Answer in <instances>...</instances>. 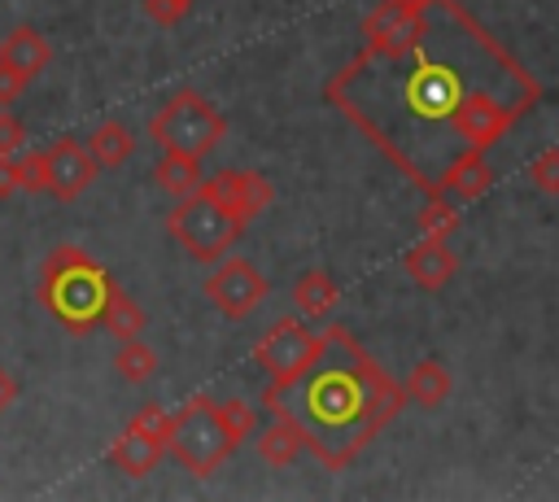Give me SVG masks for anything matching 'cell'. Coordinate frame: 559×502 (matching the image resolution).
I'll return each instance as SVG.
<instances>
[{
  "mask_svg": "<svg viewBox=\"0 0 559 502\" xmlns=\"http://www.w3.org/2000/svg\"><path fill=\"white\" fill-rule=\"evenodd\" d=\"M166 454H170L179 467H188L192 476H214V471L236 454V445H231V437H227V428H223V419H218V402H214V397L197 393V397H188L179 410H170V423H166Z\"/></svg>",
  "mask_w": 559,
  "mask_h": 502,
  "instance_id": "3957f363",
  "label": "cell"
},
{
  "mask_svg": "<svg viewBox=\"0 0 559 502\" xmlns=\"http://www.w3.org/2000/svg\"><path fill=\"white\" fill-rule=\"evenodd\" d=\"M26 144V127L17 122V113L0 109V153H17Z\"/></svg>",
  "mask_w": 559,
  "mask_h": 502,
  "instance_id": "f1b7e54d",
  "label": "cell"
},
{
  "mask_svg": "<svg viewBox=\"0 0 559 502\" xmlns=\"http://www.w3.org/2000/svg\"><path fill=\"white\" fill-rule=\"evenodd\" d=\"M402 4H415V9H428V4H445V0H402Z\"/></svg>",
  "mask_w": 559,
  "mask_h": 502,
  "instance_id": "d6a6232c",
  "label": "cell"
},
{
  "mask_svg": "<svg viewBox=\"0 0 559 502\" xmlns=\"http://www.w3.org/2000/svg\"><path fill=\"white\" fill-rule=\"evenodd\" d=\"M96 327H105L114 340H131V336L144 332V310H140V301H135L131 292H122V288L114 284V288L105 292V306H100Z\"/></svg>",
  "mask_w": 559,
  "mask_h": 502,
  "instance_id": "44dd1931",
  "label": "cell"
},
{
  "mask_svg": "<svg viewBox=\"0 0 559 502\" xmlns=\"http://www.w3.org/2000/svg\"><path fill=\"white\" fill-rule=\"evenodd\" d=\"M454 227H459V210L445 201L441 188H432L428 201L419 205V231H424V236H437V240H450Z\"/></svg>",
  "mask_w": 559,
  "mask_h": 502,
  "instance_id": "cb8c5ba5",
  "label": "cell"
},
{
  "mask_svg": "<svg viewBox=\"0 0 559 502\" xmlns=\"http://www.w3.org/2000/svg\"><path fill=\"white\" fill-rule=\"evenodd\" d=\"M192 0H144V17L157 26H179Z\"/></svg>",
  "mask_w": 559,
  "mask_h": 502,
  "instance_id": "4316f807",
  "label": "cell"
},
{
  "mask_svg": "<svg viewBox=\"0 0 559 502\" xmlns=\"http://www.w3.org/2000/svg\"><path fill=\"white\" fill-rule=\"evenodd\" d=\"M424 39V9L402 4V0H384L362 17V44L376 57H406L419 52Z\"/></svg>",
  "mask_w": 559,
  "mask_h": 502,
  "instance_id": "ba28073f",
  "label": "cell"
},
{
  "mask_svg": "<svg viewBox=\"0 0 559 502\" xmlns=\"http://www.w3.org/2000/svg\"><path fill=\"white\" fill-rule=\"evenodd\" d=\"M402 393H406V402H415V406H424V410H437V406L450 402V393H454V375H450L445 362H437V358H419V362L411 367Z\"/></svg>",
  "mask_w": 559,
  "mask_h": 502,
  "instance_id": "e0dca14e",
  "label": "cell"
},
{
  "mask_svg": "<svg viewBox=\"0 0 559 502\" xmlns=\"http://www.w3.org/2000/svg\"><path fill=\"white\" fill-rule=\"evenodd\" d=\"M44 170H48V183L44 192L57 196V201H74L92 188V179L100 175V162L92 157L87 144L79 140H57L52 148H44Z\"/></svg>",
  "mask_w": 559,
  "mask_h": 502,
  "instance_id": "30bf717a",
  "label": "cell"
},
{
  "mask_svg": "<svg viewBox=\"0 0 559 502\" xmlns=\"http://www.w3.org/2000/svg\"><path fill=\"white\" fill-rule=\"evenodd\" d=\"M166 227L183 244V253H192V262H218L245 236V223L223 201H214L205 188H197L192 196H179Z\"/></svg>",
  "mask_w": 559,
  "mask_h": 502,
  "instance_id": "277c9868",
  "label": "cell"
},
{
  "mask_svg": "<svg viewBox=\"0 0 559 502\" xmlns=\"http://www.w3.org/2000/svg\"><path fill=\"white\" fill-rule=\"evenodd\" d=\"M218 419H223V428H227V437H231V445H236V450L253 437V410H249L240 397L218 402Z\"/></svg>",
  "mask_w": 559,
  "mask_h": 502,
  "instance_id": "d4e9b609",
  "label": "cell"
},
{
  "mask_svg": "<svg viewBox=\"0 0 559 502\" xmlns=\"http://www.w3.org/2000/svg\"><path fill=\"white\" fill-rule=\"evenodd\" d=\"M437 188L450 192L454 201H480V196L493 188V170H489V162H485V148L459 153V157L445 166V175H441Z\"/></svg>",
  "mask_w": 559,
  "mask_h": 502,
  "instance_id": "9a60e30c",
  "label": "cell"
},
{
  "mask_svg": "<svg viewBox=\"0 0 559 502\" xmlns=\"http://www.w3.org/2000/svg\"><path fill=\"white\" fill-rule=\"evenodd\" d=\"M349 362L354 367H332V371H310L314 380L306 384V406L280 410L293 415L306 432V450L314 458H328V437H341V463H354V454L402 410V389L362 354L358 340H349Z\"/></svg>",
  "mask_w": 559,
  "mask_h": 502,
  "instance_id": "6da1fadb",
  "label": "cell"
},
{
  "mask_svg": "<svg viewBox=\"0 0 559 502\" xmlns=\"http://www.w3.org/2000/svg\"><path fill=\"white\" fill-rule=\"evenodd\" d=\"M266 292L271 284L249 258H227V262L218 258V266L205 279V297L223 319H249L266 301Z\"/></svg>",
  "mask_w": 559,
  "mask_h": 502,
  "instance_id": "52a82bcc",
  "label": "cell"
},
{
  "mask_svg": "<svg viewBox=\"0 0 559 502\" xmlns=\"http://www.w3.org/2000/svg\"><path fill=\"white\" fill-rule=\"evenodd\" d=\"M114 288L109 271L79 244H57L44 258V275H39V301L48 306V314L70 327V332H87L100 319L105 292Z\"/></svg>",
  "mask_w": 559,
  "mask_h": 502,
  "instance_id": "7a4b0ae2",
  "label": "cell"
},
{
  "mask_svg": "<svg viewBox=\"0 0 559 502\" xmlns=\"http://www.w3.org/2000/svg\"><path fill=\"white\" fill-rule=\"evenodd\" d=\"M166 458V437H157V432H148V428H140V423H127L118 437H114V445H109V463L122 471V476H148L157 463Z\"/></svg>",
  "mask_w": 559,
  "mask_h": 502,
  "instance_id": "4fadbf2b",
  "label": "cell"
},
{
  "mask_svg": "<svg viewBox=\"0 0 559 502\" xmlns=\"http://www.w3.org/2000/svg\"><path fill=\"white\" fill-rule=\"evenodd\" d=\"M114 371H118V380H122V384H148V380L157 375V354H153V349H148L140 336L118 340Z\"/></svg>",
  "mask_w": 559,
  "mask_h": 502,
  "instance_id": "603a6c76",
  "label": "cell"
},
{
  "mask_svg": "<svg viewBox=\"0 0 559 502\" xmlns=\"http://www.w3.org/2000/svg\"><path fill=\"white\" fill-rule=\"evenodd\" d=\"M336 301H341V288H336V279H332L328 271L310 266V271L297 275V284H293V306H297V314L323 319V314H332Z\"/></svg>",
  "mask_w": 559,
  "mask_h": 502,
  "instance_id": "ffe728a7",
  "label": "cell"
},
{
  "mask_svg": "<svg viewBox=\"0 0 559 502\" xmlns=\"http://www.w3.org/2000/svg\"><path fill=\"white\" fill-rule=\"evenodd\" d=\"M227 131V118L192 87L175 92L153 118H148V135L153 144L162 148H179V153H192V157H205Z\"/></svg>",
  "mask_w": 559,
  "mask_h": 502,
  "instance_id": "5b68a950",
  "label": "cell"
},
{
  "mask_svg": "<svg viewBox=\"0 0 559 502\" xmlns=\"http://www.w3.org/2000/svg\"><path fill=\"white\" fill-rule=\"evenodd\" d=\"M201 188L214 196V201H223L245 227L275 201V188H271V179H262L258 170H218V175H205L201 179Z\"/></svg>",
  "mask_w": 559,
  "mask_h": 502,
  "instance_id": "7c38bea8",
  "label": "cell"
},
{
  "mask_svg": "<svg viewBox=\"0 0 559 502\" xmlns=\"http://www.w3.org/2000/svg\"><path fill=\"white\" fill-rule=\"evenodd\" d=\"M22 175H26V192H44V183H48L44 148H35V153H26V157H22Z\"/></svg>",
  "mask_w": 559,
  "mask_h": 502,
  "instance_id": "f546056e",
  "label": "cell"
},
{
  "mask_svg": "<svg viewBox=\"0 0 559 502\" xmlns=\"http://www.w3.org/2000/svg\"><path fill=\"white\" fill-rule=\"evenodd\" d=\"M13 402H17V380H13L9 367H0V415H4Z\"/></svg>",
  "mask_w": 559,
  "mask_h": 502,
  "instance_id": "1f68e13d",
  "label": "cell"
},
{
  "mask_svg": "<svg viewBox=\"0 0 559 502\" xmlns=\"http://www.w3.org/2000/svg\"><path fill=\"white\" fill-rule=\"evenodd\" d=\"M402 266H406V275L419 284V288H428V292H437V288H445L450 279H454V271H459V258H454V249H450V240H437V236H424L406 258H402Z\"/></svg>",
  "mask_w": 559,
  "mask_h": 502,
  "instance_id": "5bb4252c",
  "label": "cell"
},
{
  "mask_svg": "<svg viewBox=\"0 0 559 502\" xmlns=\"http://www.w3.org/2000/svg\"><path fill=\"white\" fill-rule=\"evenodd\" d=\"M445 122L467 140V148H489L507 135V127L515 122V109H502L489 92H463Z\"/></svg>",
  "mask_w": 559,
  "mask_h": 502,
  "instance_id": "8fae6325",
  "label": "cell"
},
{
  "mask_svg": "<svg viewBox=\"0 0 559 502\" xmlns=\"http://www.w3.org/2000/svg\"><path fill=\"white\" fill-rule=\"evenodd\" d=\"M253 445H258V458H262V463L288 467V463L306 450V432H301V423H297L293 415H275V423L262 428V437H253Z\"/></svg>",
  "mask_w": 559,
  "mask_h": 502,
  "instance_id": "d6986e66",
  "label": "cell"
},
{
  "mask_svg": "<svg viewBox=\"0 0 559 502\" xmlns=\"http://www.w3.org/2000/svg\"><path fill=\"white\" fill-rule=\"evenodd\" d=\"M92 157L100 162V170H109V166H122L131 153H135V135H131V127L127 122H100L96 131H92Z\"/></svg>",
  "mask_w": 559,
  "mask_h": 502,
  "instance_id": "7402d4cb",
  "label": "cell"
},
{
  "mask_svg": "<svg viewBox=\"0 0 559 502\" xmlns=\"http://www.w3.org/2000/svg\"><path fill=\"white\" fill-rule=\"evenodd\" d=\"M153 179H157V188L166 192V196H192L197 188H201V179H205V170H201V157H192V153H179V148H162V157H157V166H153Z\"/></svg>",
  "mask_w": 559,
  "mask_h": 502,
  "instance_id": "ac0fdd59",
  "label": "cell"
},
{
  "mask_svg": "<svg viewBox=\"0 0 559 502\" xmlns=\"http://www.w3.org/2000/svg\"><path fill=\"white\" fill-rule=\"evenodd\" d=\"M13 192H26L22 157H13V153H0V201H4V196H13Z\"/></svg>",
  "mask_w": 559,
  "mask_h": 502,
  "instance_id": "83f0119b",
  "label": "cell"
},
{
  "mask_svg": "<svg viewBox=\"0 0 559 502\" xmlns=\"http://www.w3.org/2000/svg\"><path fill=\"white\" fill-rule=\"evenodd\" d=\"M528 179H533L537 192L559 196V144H555V148H542V153L528 162Z\"/></svg>",
  "mask_w": 559,
  "mask_h": 502,
  "instance_id": "484cf974",
  "label": "cell"
},
{
  "mask_svg": "<svg viewBox=\"0 0 559 502\" xmlns=\"http://www.w3.org/2000/svg\"><path fill=\"white\" fill-rule=\"evenodd\" d=\"M52 61V44L35 31V26H13L4 39H0V65L17 70L26 83Z\"/></svg>",
  "mask_w": 559,
  "mask_h": 502,
  "instance_id": "2e32d148",
  "label": "cell"
},
{
  "mask_svg": "<svg viewBox=\"0 0 559 502\" xmlns=\"http://www.w3.org/2000/svg\"><path fill=\"white\" fill-rule=\"evenodd\" d=\"M402 92H406V105H411L419 118H450V109H454L459 96H463V83H459V74H454L450 65H441V61H432V57H419L415 70L406 74Z\"/></svg>",
  "mask_w": 559,
  "mask_h": 502,
  "instance_id": "9c48e42d",
  "label": "cell"
},
{
  "mask_svg": "<svg viewBox=\"0 0 559 502\" xmlns=\"http://www.w3.org/2000/svg\"><path fill=\"white\" fill-rule=\"evenodd\" d=\"M328 349H332L328 332H314V327H306L301 319H275V323L262 332V340L253 345V362L266 371V380H271L275 389H284V384L306 380V375L323 362Z\"/></svg>",
  "mask_w": 559,
  "mask_h": 502,
  "instance_id": "8992f818",
  "label": "cell"
},
{
  "mask_svg": "<svg viewBox=\"0 0 559 502\" xmlns=\"http://www.w3.org/2000/svg\"><path fill=\"white\" fill-rule=\"evenodd\" d=\"M26 92V79L17 74V70H9V65H0V109H9L17 96Z\"/></svg>",
  "mask_w": 559,
  "mask_h": 502,
  "instance_id": "4dcf8cb0",
  "label": "cell"
}]
</instances>
